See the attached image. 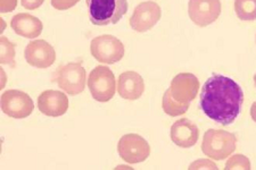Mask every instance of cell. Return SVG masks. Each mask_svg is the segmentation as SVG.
Listing matches in <instances>:
<instances>
[{
  "mask_svg": "<svg viewBox=\"0 0 256 170\" xmlns=\"http://www.w3.org/2000/svg\"><path fill=\"white\" fill-rule=\"evenodd\" d=\"M44 0H20V5H22L26 9L34 10L42 5Z\"/></svg>",
  "mask_w": 256,
  "mask_h": 170,
  "instance_id": "603a6c76",
  "label": "cell"
},
{
  "mask_svg": "<svg viewBox=\"0 0 256 170\" xmlns=\"http://www.w3.org/2000/svg\"><path fill=\"white\" fill-rule=\"evenodd\" d=\"M144 92V82L140 74L134 70L122 73L118 81V93L120 97L129 101H134Z\"/></svg>",
  "mask_w": 256,
  "mask_h": 170,
  "instance_id": "9a60e30c",
  "label": "cell"
},
{
  "mask_svg": "<svg viewBox=\"0 0 256 170\" xmlns=\"http://www.w3.org/2000/svg\"><path fill=\"white\" fill-rule=\"evenodd\" d=\"M0 63L15 67V44L6 36L0 39Z\"/></svg>",
  "mask_w": 256,
  "mask_h": 170,
  "instance_id": "d6986e66",
  "label": "cell"
},
{
  "mask_svg": "<svg viewBox=\"0 0 256 170\" xmlns=\"http://www.w3.org/2000/svg\"><path fill=\"white\" fill-rule=\"evenodd\" d=\"M52 81L70 95L82 93L86 88V73L81 63H68L60 66L54 73Z\"/></svg>",
  "mask_w": 256,
  "mask_h": 170,
  "instance_id": "277c9868",
  "label": "cell"
},
{
  "mask_svg": "<svg viewBox=\"0 0 256 170\" xmlns=\"http://www.w3.org/2000/svg\"><path fill=\"white\" fill-rule=\"evenodd\" d=\"M237 147V136L224 130H208L202 142V151L213 160H224L232 155Z\"/></svg>",
  "mask_w": 256,
  "mask_h": 170,
  "instance_id": "3957f363",
  "label": "cell"
},
{
  "mask_svg": "<svg viewBox=\"0 0 256 170\" xmlns=\"http://www.w3.org/2000/svg\"><path fill=\"white\" fill-rule=\"evenodd\" d=\"M124 45L116 36L104 34L92 39L90 52L102 64H115L124 57Z\"/></svg>",
  "mask_w": 256,
  "mask_h": 170,
  "instance_id": "8992f818",
  "label": "cell"
},
{
  "mask_svg": "<svg viewBox=\"0 0 256 170\" xmlns=\"http://www.w3.org/2000/svg\"><path fill=\"white\" fill-rule=\"evenodd\" d=\"M16 7V0H2V13H10Z\"/></svg>",
  "mask_w": 256,
  "mask_h": 170,
  "instance_id": "cb8c5ba5",
  "label": "cell"
},
{
  "mask_svg": "<svg viewBox=\"0 0 256 170\" xmlns=\"http://www.w3.org/2000/svg\"><path fill=\"white\" fill-rule=\"evenodd\" d=\"M226 170H250V161L248 158L244 155H234L230 157L228 161L226 163Z\"/></svg>",
  "mask_w": 256,
  "mask_h": 170,
  "instance_id": "ffe728a7",
  "label": "cell"
},
{
  "mask_svg": "<svg viewBox=\"0 0 256 170\" xmlns=\"http://www.w3.org/2000/svg\"><path fill=\"white\" fill-rule=\"evenodd\" d=\"M255 42H256V36H255Z\"/></svg>",
  "mask_w": 256,
  "mask_h": 170,
  "instance_id": "4316f807",
  "label": "cell"
},
{
  "mask_svg": "<svg viewBox=\"0 0 256 170\" xmlns=\"http://www.w3.org/2000/svg\"><path fill=\"white\" fill-rule=\"evenodd\" d=\"M160 16H162V9L158 2L152 0L140 2L134 8V14L130 17V26L136 32H147L158 23Z\"/></svg>",
  "mask_w": 256,
  "mask_h": 170,
  "instance_id": "30bf717a",
  "label": "cell"
},
{
  "mask_svg": "<svg viewBox=\"0 0 256 170\" xmlns=\"http://www.w3.org/2000/svg\"><path fill=\"white\" fill-rule=\"evenodd\" d=\"M234 13L244 22L256 19V0H234Z\"/></svg>",
  "mask_w": 256,
  "mask_h": 170,
  "instance_id": "e0dca14e",
  "label": "cell"
},
{
  "mask_svg": "<svg viewBox=\"0 0 256 170\" xmlns=\"http://www.w3.org/2000/svg\"><path fill=\"white\" fill-rule=\"evenodd\" d=\"M38 109L48 117H60L68 109V98L65 92L56 90L44 91L38 97Z\"/></svg>",
  "mask_w": 256,
  "mask_h": 170,
  "instance_id": "4fadbf2b",
  "label": "cell"
},
{
  "mask_svg": "<svg viewBox=\"0 0 256 170\" xmlns=\"http://www.w3.org/2000/svg\"><path fill=\"white\" fill-rule=\"evenodd\" d=\"M86 83L94 100L98 102H108L116 91L114 73L107 66L99 65L94 68Z\"/></svg>",
  "mask_w": 256,
  "mask_h": 170,
  "instance_id": "5b68a950",
  "label": "cell"
},
{
  "mask_svg": "<svg viewBox=\"0 0 256 170\" xmlns=\"http://www.w3.org/2000/svg\"><path fill=\"white\" fill-rule=\"evenodd\" d=\"M168 90L176 101L190 106L200 91V81L194 74L180 73L173 77Z\"/></svg>",
  "mask_w": 256,
  "mask_h": 170,
  "instance_id": "8fae6325",
  "label": "cell"
},
{
  "mask_svg": "<svg viewBox=\"0 0 256 170\" xmlns=\"http://www.w3.org/2000/svg\"><path fill=\"white\" fill-rule=\"evenodd\" d=\"M89 19L94 25L116 24L126 14L128 0H86Z\"/></svg>",
  "mask_w": 256,
  "mask_h": 170,
  "instance_id": "7a4b0ae2",
  "label": "cell"
},
{
  "mask_svg": "<svg viewBox=\"0 0 256 170\" xmlns=\"http://www.w3.org/2000/svg\"><path fill=\"white\" fill-rule=\"evenodd\" d=\"M254 83H255V86H256V73H255V75H254Z\"/></svg>",
  "mask_w": 256,
  "mask_h": 170,
  "instance_id": "484cf974",
  "label": "cell"
},
{
  "mask_svg": "<svg viewBox=\"0 0 256 170\" xmlns=\"http://www.w3.org/2000/svg\"><path fill=\"white\" fill-rule=\"evenodd\" d=\"M189 169H218V166L213 163V161L208 159H200L196 160L195 163H192L189 166Z\"/></svg>",
  "mask_w": 256,
  "mask_h": 170,
  "instance_id": "7402d4cb",
  "label": "cell"
},
{
  "mask_svg": "<svg viewBox=\"0 0 256 170\" xmlns=\"http://www.w3.org/2000/svg\"><path fill=\"white\" fill-rule=\"evenodd\" d=\"M171 140L176 147L189 149L192 148L200 139V130L195 123L187 118H181L171 127Z\"/></svg>",
  "mask_w": 256,
  "mask_h": 170,
  "instance_id": "5bb4252c",
  "label": "cell"
},
{
  "mask_svg": "<svg viewBox=\"0 0 256 170\" xmlns=\"http://www.w3.org/2000/svg\"><path fill=\"white\" fill-rule=\"evenodd\" d=\"M26 63L36 68H48L56 60V51L52 45L44 40H34L24 50Z\"/></svg>",
  "mask_w": 256,
  "mask_h": 170,
  "instance_id": "7c38bea8",
  "label": "cell"
},
{
  "mask_svg": "<svg viewBox=\"0 0 256 170\" xmlns=\"http://www.w3.org/2000/svg\"><path fill=\"white\" fill-rule=\"evenodd\" d=\"M221 9L220 0H189L188 3L189 17L200 27H206L216 22L220 17Z\"/></svg>",
  "mask_w": 256,
  "mask_h": 170,
  "instance_id": "9c48e42d",
  "label": "cell"
},
{
  "mask_svg": "<svg viewBox=\"0 0 256 170\" xmlns=\"http://www.w3.org/2000/svg\"><path fill=\"white\" fill-rule=\"evenodd\" d=\"M52 6L57 10H68L76 5L80 0H50Z\"/></svg>",
  "mask_w": 256,
  "mask_h": 170,
  "instance_id": "44dd1931",
  "label": "cell"
},
{
  "mask_svg": "<svg viewBox=\"0 0 256 170\" xmlns=\"http://www.w3.org/2000/svg\"><path fill=\"white\" fill-rule=\"evenodd\" d=\"M118 152L126 164L136 165L147 160L150 155V145L142 135L129 133L120 139Z\"/></svg>",
  "mask_w": 256,
  "mask_h": 170,
  "instance_id": "52a82bcc",
  "label": "cell"
},
{
  "mask_svg": "<svg viewBox=\"0 0 256 170\" xmlns=\"http://www.w3.org/2000/svg\"><path fill=\"white\" fill-rule=\"evenodd\" d=\"M250 117L253 119V122L256 123V101L250 107Z\"/></svg>",
  "mask_w": 256,
  "mask_h": 170,
  "instance_id": "d4e9b609",
  "label": "cell"
},
{
  "mask_svg": "<svg viewBox=\"0 0 256 170\" xmlns=\"http://www.w3.org/2000/svg\"><path fill=\"white\" fill-rule=\"evenodd\" d=\"M244 103V91L236 81L213 74L202 88L200 106L205 116L222 126L234 123Z\"/></svg>",
  "mask_w": 256,
  "mask_h": 170,
  "instance_id": "6da1fadb",
  "label": "cell"
},
{
  "mask_svg": "<svg viewBox=\"0 0 256 170\" xmlns=\"http://www.w3.org/2000/svg\"><path fill=\"white\" fill-rule=\"evenodd\" d=\"M34 109V103L28 93L20 90H7L2 94V113L14 119L28 117Z\"/></svg>",
  "mask_w": 256,
  "mask_h": 170,
  "instance_id": "ba28073f",
  "label": "cell"
},
{
  "mask_svg": "<svg viewBox=\"0 0 256 170\" xmlns=\"http://www.w3.org/2000/svg\"><path fill=\"white\" fill-rule=\"evenodd\" d=\"M162 107L164 113L171 116V117H178V116H182L186 113H187L189 109V105H182V103H179L176 101L174 99L171 97L170 90L165 91V93L163 95V100H162Z\"/></svg>",
  "mask_w": 256,
  "mask_h": 170,
  "instance_id": "ac0fdd59",
  "label": "cell"
},
{
  "mask_svg": "<svg viewBox=\"0 0 256 170\" xmlns=\"http://www.w3.org/2000/svg\"><path fill=\"white\" fill-rule=\"evenodd\" d=\"M10 26L16 34L26 39H34L42 32V22L36 16L28 13H20L12 18Z\"/></svg>",
  "mask_w": 256,
  "mask_h": 170,
  "instance_id": "2e32d148",
  "label": "cell"
}]
</instances>
